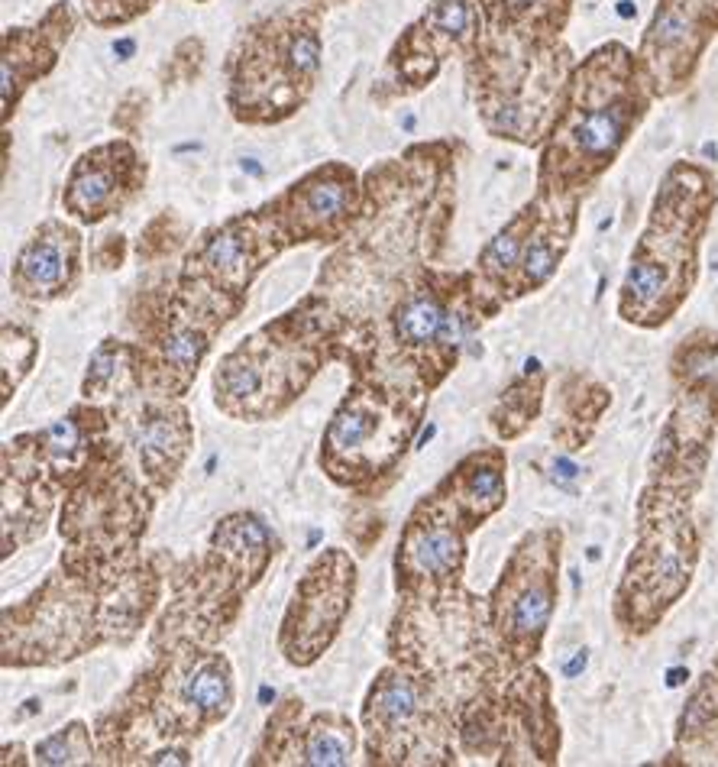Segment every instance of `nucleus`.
Instances as JSON below:
<instances>
[{
    "mask_svg": "<svg viewBox=\"0 0 718 767\" xmlns=\"http://www.w3.org/2000/svg\"><path fill=\"white\" fill-rule=\"evenodd\" d=\"M165 586L169 564L162 554H146L104 580L52 570L23 602L4 609L0 664L62 667L101 648H130L159 615Z\"/></svg>",
    "mask_w": 718,
    "mask_h": 767,
    "instance_id": "1",
    "label": "nucleus"
},
{
    "mask_svg": "<svg viewBox=\"0 0 718 767\" xmlns=\"http://www.w3.org/2000/svg\"><path fill=\"white\" fill-rule=\"evenodd\" d=\"M237 674L217 645H165L94 719L104 764H188L191 742L230 719Z\"/></svg>",
    "mask_w": 718,
    "mask_h": 767,
    "instance_id": "2",
    "label": "nucleus"
},
{
    "mask_svg": "<svg viewBox=\"0 0 718 767\" xmlns=\"http://www.w3.org/2000/svg\"><path fill=\"white\" fill-rule=\"evenodd\" d=\"M492 318L473 269L427 266L376 324L347 337L340 363L350 376L431 402Z\"/></svg>",
    "mask_w": 718,
    "mask_h": 767,
    "instance_id": "3",
    "label": "nucleus"
},
{
    "mask_svg": "<svg viewBox=\"0 0 718 767\" xmlns=\"http://www.w3.org/2000/svg\"><path fill=\"white\" fill-rule=\"evenodd\" d=\"M343 340L340 318L321 295L308 292L220 356L211 373L214 408L243 424L279 421L324 366L340 363Z\"/></svg>",
    "mask_w": 718,
    "mask_h": 767,
    "instance_id": "4",
    "label": "nucleus"
},
{
    "mask_svg": "<svg viewBox=\"0 0 718 767\" xmlns=\"http://www.w3.org/2000/svg\"><path fill=\"white\" fill-rule=\"evenodd\" d=\"M389 661L421 674L460 709L479 693L502 687L512 661L495 635L486 599L466 586L434 596H398L389 638Z\"/></svg>",
    "mask_w": 718,
    "mask_h": 767,
    "instance_id": "5",
    "label": "nucleus"
},
{
    "mask_svg": "<svg viewBox=\"0 0 718 767\" xmlns=\"http://www.w3.org/2000/svg\"><path fill=\"white\" fill-rule=\"evenodd\" d=\"M246 308L175 272L133 298V382L140 392L185 399L214 340Z\"/></svg>",
    "mask_w": 718,
    "mask_h": 767,
    "instance_id": "6",
    "label": "nucleus"
},
{
    "mask_svg": "<svg viewBox=\"0 0 718 767\" xmlns=\"http://www.w3.org/2000/svg\"><path fill=\"white\" fill-rule=\"evenodd\" d=\"M706 178L676 166L660 188L651 224L631 253L618 292V314L644 331L664 327L693 295L699 279V237L706 230Z\"/></svg>",
    "mask_w": 718,
    "mask_h": 767,
    "instance_id": "7",
    "label": "nucleus"
},
{
    "mask_svg": "<svg viewBox=\"0 0 718 767\" xmlns=\"http://www.w3.org/2000/svg\"><path fill=\"white\" fill-rule=\"evenodd\" d=\"M159 496L136 470L127 444L68 489L59 505V567L72 577L104 580L140 564L143 538Z\"/></svg>",
    "mask_w": 718,
    "mask_h": 767,
    "instance_id": "8",
    "label": "nucleus"
},
{
    "mask_svg": "<svg viewBox=\"0 0 718 767\" xmlns=\"http://www.w3.org/2000/svg\"><path fill=\"white\" fill-rule=\"evenodd\" d=\"M699 486L651 479L638 502V541L615 590V622L628 638L651 635L683 599L699 564L693 496Z\"/></svg>",
    "mask_w": 718,
    "mask_h": 767,
    "instance_id": "9",
    "label": "nucleus"
},
{
    "mask_svg": "<svg viewBox=\"0 0 718 767\" xmlns=\"http://www.w3.org/2000/svg\"><path fill=\"white\" fill-rule=\"evenodd\" d=\"M427 415V399L392 392L379 382L350 376L347 395L337 402L321 434L324 476L356 499H382L402 476Z\"/></svg>",
    "mask_w": 718,
    "mask_h": 767,
    "instance_id": "10",
    "label": "nucleus"
},
{
    "mask_svg": "<svg viewBox=\"0 0 718 767\" xmlns=\"http://www.w3.org/2000/svg\"><path fill=\"white\" fill-rule=\"evenodd\" d=\"M625 59L621 49H605L576 75L566 111L544 149L541 188L576 195V188L612 166L644 111Z\"/></svg>",
    "mask_w": 718,
    "mask_h": 767,
    "instance_id": "11",
    "label": "nucleus"
},
{
    "mask_svg": "<svg viewBox=\"0 0 718 767\" xmlns=\"http://www.w3.org/2000/svg\"><path fill=\"white\" fill-rule=\"evenodd\" d=\"M359 732L369 764L450 767L460 764L457 706L427 677L389 661L359 706Z\"/></svg>",
    "mask_w": 718,
    "mask_h": 767,
    "instance_id": "12",
    "label": "nucleus"
},
{
    "mask_svg": "<svg viewBox=\"0 0 718 767\" xmlns=\"http://www.w3.org/2000/svg\"><path fill=\"white\" fill-rule=\"evenodd\" d=\"M560 551V528L541 525L524 531L486 596L492 628L512 667L534 664L544 648L560 599Z\"/></svg>",
    "mask_w": 718,
    "mask_h": 767,
    "instance_id": "13",
    "label": "nucleus"
},
{
    "mask_svg": "<svg viewBox=\"0 0 718 767\" xmlns=\"http://www.w3.org/2000/svg\"><path fill=\"white\" fill-rule=\"evenodd\" d=\"M253 590L256 586L214 547H204L198 557L169 560V586L153 619L149 651L182 641L220 645V638L240 622L243 602Z\"/></svg>",
    "mask_w": 718,
    "mask_h": 767,
    "instance_id": "14",
    "label": "nucleus"
},
{
    "mask_svg": "<svg viewBox=\"0 0 718 767\" xmlns=\"http://www.w3.org/2000/svg\"><path fill=\"white\" fill-rule=\"evenodd\" d=\"M356 586L359 573L350 551L327 547L311 560L295 583L275 635V648L285 664L308 670L334 648L353 612Z\"/></svg>",
    "mask_w": 718,
    "mask_h": 767,
    "instance_id": "15",
    "label": "nucleus"
},
{
    "mask_svg": "<svg viewBox=\"0 0 718 767\" xmlns=\"http://www.w3.org/2000/svg\"><path fill=\"white\" fill-rule=\"evenodd\" d=\"M123 447L114 408L104 402L81 399L62 418L49 421L46 428L10 437L4 457L10 463L33 470L65 496L81 479L91 476L107 457Z\"/></svg>",
    "mask_w": 718,
    "mask_h": 767,
    "instance_id": "16",
    "label": "nucleus"
},
{
    "mask_svg": "<svg viewBox=\"0 0 718 767\" xmlns=\"http://www.w3.org/2000/svg\"><path fill=\"white\" fill-rule=\"evenodd\" d=\"M321 72V36L311 23L292 26L279 43L253 46L233 62L230 107L240 120L275 123L295 114Z\"/></svg>",
    "mask_w": 718,
    "mask_h": 767,
    "instance_id": "17",
    "label": "nucleus"
},
{
    "mask_svg": "<svg viewBox=\"0 0 718 767\" xmlns=\"http://www.w3.org/2000/svg\"><path fill=\"white\" fill-rule=\"evenodd\" d=\"M469 538L453 505L437 489L411 505L392 557L395 596H434L463 586Z\"/></svg>",
    "mask_w": 718,
    "mask_h": 767,
    "instance_id": "18",
    "label": "nucleus"
},
{
    "mask_svg": "<svg viewBox=\"0 0 718 767\" xmlns=\"http://www.w3.org/2000/svg\"><path fill=\"white\" fill-rule=\"evenodd\" d=\"M288 246L292 243H288L279 217L272 214V204H266L262 211L237 214L220 227L207 230L188 250L178 272L246 308V298H250L259 272L272 259H279Z\"/></svg>",
    "mask_w": 718,
    "mask_h": 767,
    "instance_id": "19",
    "label": "nucleus"
},
{
    "mask_svg": "<svg viewBox=\"0 0 718 767\" xmlns=\"http://www.w3.org/2000/svg\"><path fill=\"white\" fill-rule=\"evenodd\" d=\"M110 408L136 470L162 499L165 492H172L195 450V421L185 399L130 389L110 402Z\"/></svg>",
    "mask_w": 718,
    "mask_h": 767,
    "instance_id": "20",
    "label": "nucleus"
},
{
    "mask_svg": "<svg viewBox=\"0 0 718 767\" xmlns=\"http://www.w3.org/2000/svg\"><path fill=\"white\" fill-rule=\"evenodd\" d=\"M272 214L279 217L292 246H334L353 234L363 214V188L353 169L330 162L298 178L282 198H275Z\"/></svg>",
    "mask_w": 718,
    "mask_h": 767,
    "instance_id": "21",
    "label": "nucleus"
},
{
    "mask_svg": "<svg viewBox=\"0 0 718 767\" xmlns=\"http://www.w3.org/2000/svg\"><path fill=\"white\" fill-rule=\"evenodd\" d=\"M353 719L340 709L305 712L298 696H288L269 712L266 729L250 764H305V767H343L359 748Z\"/></svg>",
    "mask_w": 718,
    "mask_h": 767,
    "instance_id": "22",
    "label": "nucleus"
},
{
    "mask_svg": "<svg viewBox=\"0 0 718 767\" xmlns=\"http://www.w3.org/2000/svg\"><path fill=\"white\" fill-rule=\"evenodd\" d=\"M502 758L499 764H557L560 719L554 709V687L541 667H515L502 683Z\"/></svg>",
    "mask_w": 718,
    "mask_h": 767,
    "instance_id": "23",
    "label": "nucleus"
},
{
    "mask_svg": "<svg viewBox=\"0 0 718 767\" xmlns=\"http://www.w3.org/2000/svg\"><path fill=\"white\" fill-rule=\"evenodd\" d=\"M146 166L127 140H114L81 153L65 182L62 204L78 224H101L110 214L127 208L143 188Z\"/></svg>",
    "mask_w": 718,
    "mask_h": 767,
    "instance_id": "24",
    "label": "nucleus"
},
{
    "mask_svg": "<svg viewBox=\"0 0 718 767\" xmlns=\"http://www.w3.org/2000/svg\"><path fill=\"white\" fill-rule=\"evenodd\" d=\"M81 269V234L65 221H46L13 259L10 289L20 301L52 305L78 289Z\"/></svg>",
    "mask_w": 718,
    "mask_h": 767,
    "instance_id": "25",
    "label": "nucleus"
},
{
    "mask_svg": "<svg viewBox=\"0 0 718 767\" xmlns=\"http://www.w3.org/2000/svg\"><path fill=\"white\" fill-rule=\"evenodd\" d=\"M453 512L460 515L469 534H476L492 515H499L508 502V457L505 447L486 444L476 447L434 486Z\"/></svg>",
    "mask_w": 718,
    "mask_h": 767,
    "instance_id": "26",
    "label": "nucleus"
},
{
    "mask_svg": "<svg viewBox=\"0 0 718 767\" xmlns=\"http://www.w3.org/2000/svg\"><path fill=\"white\" fill-rule=\"evenodd\" d=\"M0 470H4V476H0V489H4L0 544H4V560H10L49 531L52 515L62 505V492L49 486L39 473L20 467V463L0 460Z\"/></svg>",
    "mask_w": 718,
    "mask_h": 767,
    "instance_id": "27",
    "label": "nucleus"
},
{
    "mask_svg": "<svg viewBox=\"0 0 718 767\" xmlns=\"http://www.w3.org/2000/svg\"><path fill=\"white\" fill-rule=\"evenodd\" d=\"M207 547H214L220 557H227L253 586L262 583L269 573L275 554H279V538L269 522L256 512H230L207 534Z\"/></svg>",
    "mask_w": 718,
    "mask_h": 767,
    "instance_id": "28",
    "label": "nucleus"
},
{
    "mask_svg": "<svg viewBox=\"0 0 718 767\" xmlns=\"http://www.w3.org/2000/svg\"><path fill=\"white\" fill-rule=\"evenodd\" d=\"M544 392H547V373L537 363L524 366V373L515 376L502 389L499 402L489 412V424L499 441H518V437L541 418L544 408Z\"/></svg>",
    "mask_w": 718,
    "mask_h": 767,
    "instance_id": "29",
    "label": "nucleus"
},
{
    "mask_svg": "<svg viewBox=\"0 0 718 767\" xmlns=\"http://www.w3.org/2000/svg\"><path fill=\"white\" fill-rule=\"evenodd\" d=\"M136 389L133 382V344L120 337H104L94 347L85 379H81V399L88 402H117L120 395Z\"/></svg>",
    "mask_w": 718,
    "mask_h": 767,
    "instance_id": "30",
    "label": "nucleus"
},
{
    "mask_svg": "<svg viewBox=\"0 0 718 767\" xmlns=\"http://www.w3.org/2000/svg\"><path fill=\"white\" fill-rule=\"evenodd\" d=\"M55 62V46H46L43 36L10 33L4 49V117L13 114L23 88L33 78L46 75Z\"/></svg>",
    "mask_w": 718,
    "mask_h": 767,
    "instance_id": "31",
    "label": "nucleus"
},
{
    "mask_svg": "<svg viewBox=\"0 0 718 767\" xmlns=\"http://www.w3.org/2000/svg\"><path fill=\"white\" fill-rule=\"evenodd\" d=\"M98 738H94V725L85 719L65 722L62 729L49 732L33 745V764L59 767V764H98Z\"/></svg>",
    "mask_w": 718,
    "mask_h": 767,
    "instance_id": "32",
    "label": "nucleus"
},
{
    "mask_svg": "<svg viewBox=\"0 0 718 767\" xmlns=\"http://www.w3.org/2000/svg\"><path fill=\"white\" fill-rule=\"evenodd\" d=\"M39 360V334L26 324H4V347H0V392H4V405H10L13 392L23 386V379L33 373Z\"/></svg>",
    "mask_w": 718,
    "mask_h": 767,
    "instance_id": "33",
    "label": "nucleus"
},
{
    "mask_svg": "<svg viewBox=\"0 0 718 767\" xmlns=\"http://www.w3.org/2000/svg\"><path fill=\"white\" fill-rule=\"evenodd\" d=\"M696 36V26L689 10L680 4H667L664 10H657V17L647 30V49L654 52V59H670V56H686L689 43Z\"/></svg>",
    "mask_w": 718,
    "mask_h": 767,
    "instance_id": "34",
    "label": "nucleus"
},
{
    "mask_svg": "<svg viewBox=\"0 0 718 767\" xmlns=\"http://www.w3.org/2000/svg\"><path fill=\"white\" fill-rule=\"evenodd\" d=\"M427 23H431L437 33L453 39V43H463V39L476 33V13L466 0H434L431 13H427Z\"/></svg>",
    "mask_w": 718,
    "mask_h": 767,
    "instance_id": "35",
    "label": "nucleus"
},
{
    "mask_svg": "<svg viewBox=\"0 0 718 767\" xmlns=\"http://www.w3.org/2000/svg\"><path fill=\"white\" fill-rule=\"evenodd\" d=\"M123 256H127V243H123V237H104V243L98 246V253H94V266L98 269H120Z\"/></svg>",
    "mask_w": 718,
    "mask_h": 767,
    "instance_id": "36",
    "label": "nucleus"
},
{
    "mask_svg": "<svg viewBox=\"0 0 718 767\" xmlns=\"http://www.w3.org/2000/svg\"><path fill=\"white\" fill-rule=\"evenodd\" d=\"M586 661H589V651H576V661H573V664H566V667H563V674H566V677H576L579 670L586 667Z\"/></svg>",
    "mask_w": 718,
    "mask_h": 767,
    "instance_id": "37",
    "label": "nucleus"
},
{
    "mask_svg": "<svg viewBox=\"0 0 718 767\" xmlns=\"http://www.w3.org/2000/svg\"><path fill=\"white\" fill-rule=\"evenodd\" d=\"M133 49H136L133 39H120V43H114V56L127 59V56H133Z\"/></svg>",
    "mask_w": 718,
    "mask_h": 767,
    "instance_id": "38",
    "label": "nucleus"
},
{
    "mask_svg": "<svg viewBox=\"0 0 718 767\" xmlns=\"http://www.w3.org/2000/svg\"><path fill=\"white\" fill-rule=\"evenodd\" d=\"M634 13H638V7H634V0H618V17L631 20Z\"/></svg>",
    "mask_w": 718,
    "mask_h": 767,
    "instance_id": "39",
    "label": "nucleus"
}]
</instances>
